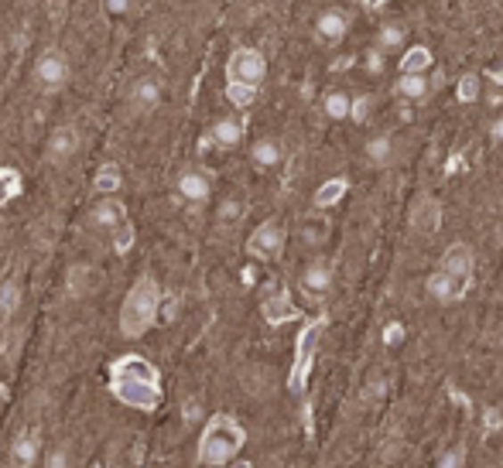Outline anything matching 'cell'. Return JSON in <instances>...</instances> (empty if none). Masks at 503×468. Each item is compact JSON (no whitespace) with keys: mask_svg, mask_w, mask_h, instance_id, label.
I'll return each instance as SVG.
<instances>
[{"mask_svg":"<svg viewBox=\"0 0 503 468\" xmlns=\"http://www.w3.org/2000/svg\"><path fill=\"white\" fill-rule=\"evenodd\" d=\"M425 291H428V298L432 301H439V305H449V301H456L459 298V287L452 284L441 270H435V274H428V281H425Z\"/></svg>","mask_w":503,"mask_h":468,"instance_id":"d6986e66","label":"cell"},{"mask_svg":"<svg viewBox=\"0 0 503 468\" xmlns=\"http://www.w3.org/2000/svg\"><path fill=\"white\" fill-rule=\"evenodd\" d=\"M11 462L14 468H35L42 462V434L38 431H21L11 445Z\"/></svg>","mask_w":503,"mask_h":468,"instance_id":"8fae6325","label":"cell"},{"mask_svg":"<svg viewBox=\"0 0 503 468\" xmlns=\"http://www.w3.org/2000/svg\"><path fill=\"white\" fill-rule=\"evenodd\" d=\"M21 192V178L14 168H0V209Z\"/></svg>","mask_w":503,"mask_h":468,"instance_id":"4316f807","label":"cell"},{"mask_svg":"<svg viewBox=\"0 0 503 468\" xmlns=\"http://www.w3.org/2000/svg\"><path fill=\"white\" fill-rule=\"evenodd\" d=\"M350 106H353V100L346 93H339V89L326 93V100H322V110H326L329 120H346L350 117Z\"/></svg>","mask_w":503,"mask_h":468,"instance_id":"7402d4cb","label":"cell"},{"mask_svg":"<svg viewBox=\"0 0 503 468\" xmlns=\"http://www.w3.org/2000/svg\"><path fill=\"white\" fill-rule=\"evenodd\" d=\"M96 192L106 195V199H113V195L120 192V168H117V164H103V168L96 171Z\"/></svg>","mask_w":503,"mask_h":468,"instance_id":"d4e9b609","label":"cell"},{"mask_svg":"<svg viewBox=\"0 0 503 468\" xmlns=\"http://www.w3.org/2000/svg\"><path fill=\"white\" fill-rule=\"evenodd\" d=\"M243 219V202L240 199H223V205H219V223L223 226H233Z\"/></svg>","mask_w":503,"mask_h":468,"instance_id":"f546056e","label":"cell"},{"mask_svg":"<svg viewBox=\"0 0 503 468\" xmlns=\"http://www.w3.org/2000/svg\"><path fill=\"white\" fill-rule=\"evenodd\" d=\"M21 308V284L18 281H4L0 284V318H11Z\"/></svg>","mask_w":503,"mask_h":468,"instance_id":"484cf974","label":"cell"},{"mask_svg":"<svg viewBox=\"0 0 503 468\" xmlns=\"http://www.w3.org/2000/svg\"><path fill=\"white\" fill-rule=\"evenodd\" d=\"M439 270L452 281V284L459 287V294L469 287V277H473V250L466 243H452L445 253H441V264Z\"/></svg>","mask_w":503,"mask_h":468,"instance_id":"52a82bcc","label":"cell"},{"mask_svg":"<svg viewBox=\"0 0 503 468\" xmlns=\"http://www.w3.org/2000/svg\"><path fill=\"white\" fill-rule=\"evenodd\" d=\"M31 76H35V86H38V89H45V93H59V89H65L69 76H72L69 55L59 52V48H48V52L38 55Z\"/></svg>","mask_w":503,"mask_h":468,"instance_id":"277c9868","label":"cell"},{"mask_svg":"<svg viewBox=\"0 0 503 468\" xmlns=\"http://www.w3.org/2000/svg\"><path fill=\"white\" fill-rule=\"evenodd\" d=\"M493 141H500L503 144V117L497 123H493Z\"/></svg>","mask_w":503,"mask_h":468,"instance_id":"ab89813d","label":"cell"},{"mask_svg":"<svg viewBox=\"0 0 503 468\" xmlns=\"http://www.w3.org/2000/svg\"><path fill=\"white\" fill-rule=\"evenodd\" d=\"M391 158H394V141L391 137H374V141H367V161L377 164V168H383V164H391Z\"/></svg>","mask_w":503,"mask_h":468,"instance_id":"cb8c5ba5","label":"cell"},{"mask_svg":"<svg viewBox=\"0 0 503 468\" xmlns=\"http://www.w3.org/2000/svg\"><path fill=\"white\" fill-rule=\"evenodd\" d=\"M103 7H106V14H110V18H124L127 7H130V0H106Z\"/></svg>","mask_w":503,"mask_h":468,"instance_id":"8d00e7d4","label":"cell"},{"mask_svg":"<svg viewBox=\"0 0 503 468\" xmlns=\"http://www.w3.org/2000/svg\"><path fill=\"white\" fill-rule=\"evenodd\" d=\"M404 38H408V31H404V24H383L380 28V35H377V48L387 55V52H398L400 45H404Z\"/></svg>","mask_w":503,"mask_h":468,"instance_id":"603a6c76","label":"cell"},{"mask_svg":"<svg viewBox=\"0 0 503 468\" xmlns=\"http://www.w3.org/2000/svg\"><path fill=\"white\" fill-rule=\"evenodd\" d=\"M400 339H404V325H400V322H391V325L383 328V342H387V346H398Z\"/></svg>","mask_w":503,"mask_h":468,"instance_id":"d590c367","label":"cell"},{"mask_svg":"<svg viewBox=\"0 0 503 468\" xmlns=\"http://www.w3.org/2000/svg\"><path fill=\"white\" fill-rule=\"evenodd\" d=\"M161 315V287L154 277H137L134 287L127 291L124 308H120V332L127 339H141L147 328Z\"/></svg>","mask_w":503,"mask_h":468,"instance_id":"7a4b0ae2","label":"cell"},{"mask_svg":"<svg viewBox=\"0 0 503 468\" xmlns=\"http://www.w3.org/2000/svg\"><path fill=\"white\" fill-rule=\"evenodd\" d=\"M284 240H288V236H284V226L268 219V223H260L251 233V240H247V253H251L253 260H274V257H281Z\"/></svg>","mask_w":503,"mask_h":468,"instance_id":"8992f818","label":"cell"},{"mask_svg":"<svg viewBox=\"0 0 503 468\" xmlns=\"http://www.w3.org/2000/svg\"><path fill=\"white\" fill-rule=\"evenodd\" d=\"M0 62H4V48H0Z\"/></svg>","mask_w":503,"mask_h":468,"instance_id":"60d3db41","label":"cell"},{"mask_svg":"<svg viewBox=\"0 0 503 468\" xmlns=\"http://www.w3.org/2000/svg\"><path fill=\"white\" fill-rule=\"evenodd\" d=\"M45 468H69V445H52L45 455Z\"/></svg>","mask_w":503,"mask_h":468,"instance_id":"1f68e13d","label":"cell"},{"mask_svg":"<svg viewBox=\"0 0 503 468\" xmlns=\"http://www.w3.org/2000/svg\"><path fill=\"white\" fill-rule=\"evenodd\" d=\"M76 151H79V130L69 127V123H65V127H55L48 144H45V158H48V164H55V168H62V164L72 161Z\"/></svg>","mask_w":503,"mask_h":468,"instance_id":"ba28073f","label":"cell"},{"mask_svg":"<svg viewBox=\"0 0 503 468\" xmlns=\"http://www.w3.org/2000/svg\"><path fill=\"white\" fill-rule=\"evenodd\" d=\"M186 421H189V424H199V421H202V404H199V400H186Z\"/></svg>","mask_w":503,"mask_h":468,"instance_id":"74e56055","label":"cell"},{"mask_svg":"<svg viewBox=\"0 0 503 468\" xmlns=\"http://www.w3.org/2000/svg\"><path fill=\"white\" fill-rule=\"evenodd\" d=\"M89 226H93V229H103V233L124 229L127 226L124 205L117 202V199H100V202L89 209Z\"/></svg>","mask_w":503,"mask_h":468,"instance_id":"7c38bea8","label":"cell"},{"mask_svg":"<svg viewBox=\"0 0 503 468\" xmlns=\"http://www.w3.org/2000/svg\"><path fill=\"white\" fill-rule=\"evenodd\" d=\"M441 226V205L432 195H421L418 202L411 205V229L418 236H435Z\"/></svg>","mask_w":503,"mask_h":468,"instance_id":"30bf717a","label":"cell"},{"mask_svg":"<svg viewBox=\"0 0 503 468\" xmlns=\"http://www.w3.org/2000/svg\"><path fill=\"white\" fill-rule=\"evenodd\" d=\"M227 96H230L233 106H240V110H243V106H251V103H253V96H257V89H251V86H236V82H230V86H227Z\"/></svg>","mask_w":503,"mask_h":468,"instance_id":"4dcf8cb0","label":"cell"},{"mask_svg":"<svg viewBox=\"0 0 503 468\" xmlns=\"http://www.w3.org/2000/svg\"><path fill=\"white\" fill-rule=\"evenodd\" d=\"M100 270L89 264H76L69 267V274H65V287H69V294L72 298H89V294H96L100 291Z\"/></svg>","mask_w":503,"mask_h":468,"instance_id":"4fadbf2b","label":"cell"},{"mask_svg":"<svg viewBox=\"0 0 503 468\" xmlns=\"http://www.w3.org/2000/svg\"><path fill=\"white\" fill-rule=\"evenodd\" d=\"M370 96H357V100H353V106H350V117H353V120L357 123H367V117H370Z\"/></svg>","mask_w":503,"mask_h":468,"instance_id":"d6a6232c","label":"cell"},{"mask_svg":"<svg viewBox=\"0 0 503 468\" xmlns=\"http://www.w3.org/2000/svg\"><path fill=\"white\" fill-rule=\"evenodd\" d=\"M301 287H305V294L322 298V294L333 287V267L322 264V260L309 264V267H305V274H301Z\"/></svg>","mask_w":503,"mask_h":468,"instance_id":"e0dca14e","label":"cell"},{"mask_svg":"<svg viewBox=\"0 0 503 468\" xmlns=\"http://www.w3.org/2000/svg\"><path fill=\"white\" fill-rule=\"evenodd\" d=\"M127 106H130V113L134 117H147V113H154L158 106H161V86L158 79H137L130 86V93H127Z\"/></svg>","mask_w":503,"mask_h":468,"instance_id":"9c48e42d","label":"cell"},{"mask_svg":"<svg viewBox=\"0 0 503 468\" xmlns=\"http://www.w3.org/2000/svg\"><path fill=\"white\" fill-rule=\"evenodd\" d=\"M175 188H178V195L192 205L210 202V195H212V182L202 175V171H182L178 182H175Z\"/></svg>","mask_w":503,"mask_h":468,"instance_id":"9a60e30c","label":"cell"},{"mask_svg":"<svg viewBox=\"0 0 503 468\" xmlns=\"http://www.w3.org/2000/svg\"><path fill=\"white\" fill-rule=\"evenodd\" d=\"M243 448V431L233 424L230 417H216L199 445V462L206 468H223L236 458V451Z\"/></svg>","mask_w":503,"mask_h":468,"instance_id":"3957f363","label":"cell"},{"mask_svg":"<svg viewBox=\"0 0 503 468\" xmlns=\"http://www.w3.org/2000/svg\"><path fill=\"white\" fill-rule=\"evenodd\" d=\"M113 393L130 407H158V376L141 356H124L113 366Z\"/></svg>","mask_w":503,"mask_h":468,"instance_id":"6da1fadb","label":"cell"},{"mask_svg":"<svg viewBox=\"0 0 503 468\" xmlns=\"http://www.w3.org/2000/svg\"><path fill=\"white\" fill-rule=\"evenodd\" d=\"M240 141H243V123L236 120V117H223V120H216L212 123V130H210V137H206V144L219 147V151H233Z\"/></svg>","mask_w":503,"mask_h":468,"instance_id":"2e32d148","label":"cell"},{"mask_svg":"<svg viewBox=\"0 0 503 468\" xmlns=\"http://www.w3.org/2000/svg\"><path fill=\"white\" fill-rule=\"evenodd\" d=\"M359 4H363V7H367V11H380V7H383V4H387V0H359Z\"/></svg>","mask_w":503,"mask_h":468,"instance_id":"f35d334b","label":"cell"},{"mask_svg":"<svg viewBox=\"0 0 503 468\" xmlns=\"http://www.w3.org/2000/svg\"><path fill=\"white\" fill-rule=\"evenodd\" d=\"M462 458H466V451H462V448L445 451V455H441V462H439V468H462Z\"/></svg>","mask_w":503,"mask_h":468,"instance_id":"e575fe53","label":"cell"},{"mask_svg":"<svg viewBox=\"0 0 503 468\" xmlns=\"http://www.w3.org/2000/svg\"><path fill=\"white\" fill-rule=\"evenodd\" d=\"M363 62H367V72H374V76L383 72V52H380V48H370V52L363 55Z\"/></svg>","mask_w":503,"mask_h":468,"instance_id":"836d02e7","label":"cell"},{"mask_svg":"<svg viewBox=\"0 0 503 468\" xmlns=\"http://www.w3.org/2000/svg\"><path fill=\"white\" fill-rule=\"evenodd\" d=\"M346 31H350V18H346V11H339V7H329V11H322L318 21H315V38L318 41H335L346 38Z\"/></svg>","mask_w":503,"mask_h":468,"instance_id":"5bb4252c","label":"cell"},{"mask_svg":"<svg viewBox=\"0 0 503 468\" xmlns=\"http://www.w3.org/2000/svg\"><path fill=\"white\" fill-rule=\"evenodd\" d=\"M432 69V52L425 45H411L400 59V76H425Z\"/></svg>","mask_w":503,"mask_h":468,"instance_id":"ac0fdd59","label":"cell"},{"mask_svg":"<svg viewBox=\"0 0 503 468\" xmlns=\"http://www.w3.org/2000/svg\"><path fill=\"white\" fill-rule=\"evenodd\" d=\"M227 72H230V82H236V86L257 89L264 82V76H268V62H264V55L257 48H236L230 55Z\"/></svg>","mask_w":503,"mask_h":468,"instance_id":"5b68a950","label":"cell"},{"mask_svg":"<svg viewBox=\"0 0 503 468\" xmlns=\"http://www.w3.org/2000/svg\"><path fill=\"white\" fill-rule=\"evenodd\" d=\"M456 96H459V103H476V100H480V76L466 72V76L459 79V86H456Z\"/></svg>","mask_w":503,"mask_h":468,"instance_id":"f1b7e54d","label":"cell"},{"mask_svg":"<svg viewBox=\"0 0 503 468\" xmlns=\"http://www.w3.org/2000/svg\"><path fill=\"white\" fill-rule=\"evenodd\" d=\"M281 144L271 141V137H260V141L251 147V161L257 164V168H277L281 164Z\"/></svg>","mask_w":503,"mask_h":468,"instance_id":"ffe728a7","label":"cell"},{"mask_svg":"<svg viewBox=\"0 0 503 468\" xmlns=\"http://www.w3.org/2000/svg\"><path fill=\"white\" fill-rule=\"evenodd\" d=\"M394 93H398L400 100L418 103L428 96V79H425V76H400L398 86H394Z\"/></svg>","mask_w":503,"mask_h":468,"instance_id":"44dd1931","label":"cell"},{"mask_svg":"<svg viewBox=\"0 0 503 468\" xmlns=\"http://www.w3.org/2000/svg\"><path fill=\"white\" fill-rule=\"evenodd\" d=\"M342 192H346V182H342V178H333V182H326L322 188H318L315 205H318V209H326V205L339 202V199H342Z\"/></svg>","mask_w":503,"mask_h":468,"instance_id":"83f0119b","label":"cell"}]
</instances>
